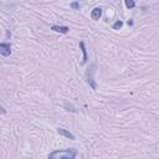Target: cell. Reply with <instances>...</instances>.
<instances>
[{"label": "cell", "instance_id": "6da1fadb", "mask_svg": "<svg viewBox=\"0 0 159 159\" xmlns=\"http://www.w3.org/2000/svg\"><path fill=\"white\" fill-rule=\"evenodd\" d=\"M77 157V150L73 148L53 150L48 154V159H75Z\"/></svg>", "mask_w": 159, "mask_h": 159}, {"label": "cell", "instance_id": "7a4b0ae2", "mask_svg": "<svg viewBox=\"0 0 159 159\" xmlns=\"http://www.w3.org/2000/svg\"><path fill=\"white\" fill-rule=\"evenodd\" d=\"M96 67V65H92V67L91 68H88V71H87V73H86V81H87V83H89V86L92 87V89H96L97 88V84H96V82L93 81V68Z\"/></svg>", "mask_w": 159, "mask_h": 159}, {"label": "cell", "instance_id": "3957f363", "mask_svg": "<svg viewBox=\"0 0 159 159\" xmlns=\"http://www.w3.org/2000/svg\"><path fill=\"white\" fill-rule=\"evenodd\" d=\"M0 53L2 56H9L11 53V43H7V42H1L0 43Z\"/></svg>", "mask_w": 159, "mask_h": 159}, {"label": "cell", "instance_id": "277c9868", "mask_svg": "<svg viewBox=\"0 0 159 159\" xmlns=\"http://www.w3.org/2000/svg\"><path fill=\"white\" fill-rule=\"evenodd\" d=\"M51 30L56 31V32H61V34H67L70 31V27L68 26H61V25H52Z\"/></svg>", "mask_w": 159, "mask_h": 159}, {"label": "cell", "instance_id": "5b68a950", "mask_svg": "<svg viewBox=\"0 0 159 159\" xmlns=\"http://www.w3.org/2000/svg\"><path fill=\"white\" fill-rule=\"evenodd\" d=\"M101 15H102V9H101V7H94V9L91 11V17H92V20H94V21L99 20Z\"/></svg>", "mask_w": 159, "mask_h": 159}, {"label": "cell", "instance_id": "8992f818", "mask_svg": "<svg viewBox=\"0 0 159 159\" xmlns=\"http://www.w3.org/2000/svg\"><path fill=\"white\" fill-rule=\"evenodd\" d=\"M57 132H58V134H61V135H63V137H66V138H70V139H75V135L72 134V133H70L68 130H66V129H63V128H57Z\"/></svg>", "mask_w": 159, "mask_h": 159}, {"label": "cell", "instance_id": "52a82bcc", "mask_svg": "<svg viewBox=\"0 0 159 159\" xmlns=\"http://www.w3.org/2000/svg\"><path fill=\"white\" fill-rule=\"evenodd\" d=\"M80 47H81L82 53H83L82 63H86V62H87V50H86V46H84V42H83V41H81V42H80Z\"/></svg>", "mask_w": 159, "mask_h": 159}, {"label": "cell", "instance_id": "ba28073f", "mask_svg": "<svg viewBox=\"0 0 159 159\" xmlns=\"http://www.w3.org/2000/svg\"><path fill=\"white\" fill-rule=\"evenodd\" d=\"M123 26V21H120V20H118V21H116L114 24H113V30H119L120 27Z\"/></svg>", "mask_w": 159, "mask_h": 159}, {"label": "cell", "instance_id": "9c48e42d", "mask_svg": "<svg viewBox=\"0 0 159 159\" xmlns=\"http://www.w3.org/2000/svg\"><path fill=\"white\" fill-rule=\"evenodd\" d=\"M124 4H125V6H127L128 9H133V7L135 6V2H134L133 0H125Z\"/></svg>", "mask_w": 159, "mask_h": 159}, {"label": "cell", "instance_id": "30bf717a", "mask_svg": "<svg viewBox=\"0 0 159 159\" xmlns=\"http://www.w3.org/2000/svg\"><path fill=\"white\" fill-rule=\"evenodd\" d=\"M71 7H72V9H80V4L75 1V2H72V4H71Z\"/></svg>", "mask_w": 159, "mask_h": 159}]
</instances>
